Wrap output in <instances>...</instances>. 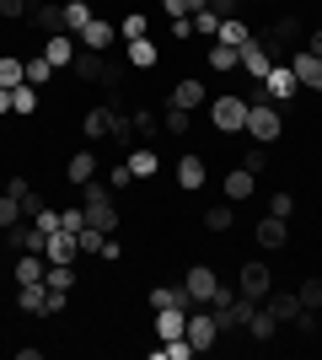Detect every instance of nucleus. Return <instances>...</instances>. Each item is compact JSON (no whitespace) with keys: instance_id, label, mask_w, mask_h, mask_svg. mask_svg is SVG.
Wrapping results in <instances>:
<instances>
[{"instance_id":"nucleus-34","label":"nucleus","mask_w":322,"mask_h":360,"mask_svg":"<svg viewBox=\"0 0 322 360\" xmlns=\"http://www.w3.org/2000/svg\"><path fill=\"white\" fill-rule=\"evenodd\" d=\"M92 22V0H65V32H81Z\"/></svg>"},{"instance_id":"nucleus-58","label":"nucleus","mask_w":322,"mask_h":360,"mask_svg":"<svg viewBox=\"0 0 322 360\" xmlns=\"http://www.w3.org/2000/svg\"><path fill=\"white\" fill-rule=\"evenodd\" d=\"M0 54H6V44H0Z\"/></svg>"},{"instance_id":"nucleus-44","label":"nucleus","mask_w":322,"mask_h":360,"mask_svg":"<svg viewBox=\"0 0 322 360\" xmlns=\"http://www.w3.org/2000/svg\"><path fill=\"white\" fill-rule=\"evenodd\" d=\"M129 183H135V172H129V162H113V167H107V188H113V194H123Z\"/></svg>"},{"instance_id":"nucleus-4","label":"nucleus","mask_w":322,"mask_h":360,"mask_svg":"<svg viewBox=\"0 0 322 360\" xmlns=\"http://www.w3.org/2000/svg\"><path fill=\"white\" fill-rule=\"evenodd\" d=\"M236 290H242L247 301H263L269 290H274V274H269V264L247 258V264H242V274H236Z\"/></svg>"},{"instance_id":"nucleus-5","label":"nucleus","mask_w":322,"mask_h":360,"mask_svg":"<svg viewBox=\"0 0 322 360\" xmlns=\"http://www.w3.org/2000/svg\"><path fill=\"white\" fill-rule=\"evenodd\" d=\"M183 339L194 345V355H204V349L220 339V323H215V312L204 307V312H188V328H183Z\"/></svg>"},{"instance_id":"nucleus-27","label":"nucleus","mask_w":322,"mask_h":360,"mask_svg":"<svg viewBox=\"0 0 322 360\" xmlns=\"http://www.w3.org/2000/svg\"><path fill=\"white\" fill-rule=\"evenodd\" d=\"M65 178L76 183V188H81V183H92V178H97V156H92V150H76V156H70V167H65Z\"/></svg>"},{"instance_id":"nucleus-20","label":"nucleus","mask_w":322,"mask_h":360,"mask_svg":"<svg viewBox=\"0 0 322 360\" xmlns=\"http://www.w3.org/2000/svg\"><path fill=\"white\" fill-rule=\"evenodd\" d=\"M167 108H188V113H194V108H204V81H194V75H188V81H177V86L167 91Z\"/></svg>"},{"instance_id":"nucleus-1","label":"nucleus","mask_w":322,"mask_h":360,"mask_svg":"<svg viewBox=\"0 0 322 360\" xmlns=\"http://www.w3.org/2000/svg\"><path fill=\"white\" fill-rule=\"evenodd\" d=\"M16 307H22L27 317H54V312H65V307H70V290H54V285H43V280H38V285H22Z\"/></svg>"},{"instance_id":"nucleus-14","label":"nucleus","mask_w":322,"mask_h":360,"mask_svg":"<svg viewBox=\"0 0 322 360\" xmlns=\"http://www.w3.org/2000/svg\"><path fill=\"white\" fill-rule=\"evenodd\" d=\"M263 307H269V317H274L279 328H290L295 317H301V296H295V290H279V296L269 290V296H263Z\"/></svg>"},{"instance_id":"nucleus-47","label":"nucleus","mask_w":322,"mask_h":360,"mask_svg":"<svg viewBox=\"0 0 322 360\" xmlns=\"http://www.w3.org/2000/svg\"><path fill=\"white\" fill-rule=\"evenodd\" d=\"M16 221H27V215H22V205H16L11 194H0V231H6V226H16Z\"/></svg>"},{"instance_id":"nucleus-42","label":"nucleus","mask_w":322,"mask_h":360,"mask_svg":"<svg viewBox=\"0 0 322 360\" xmlns=\"http://www.w3.org/2000/svg\"><path fill=\"white\" fill-rule=\"evenodd\" d=\"M236 65H242V54L231 44H210V70H236Z\"/></svg>"},{"instance_id":"nucleus-6","label":"nucleus","mask_w":322,"mask_h":360,"mask_svg":"<svg viewBox=\"0 0 322 360\" xmlns=\"http://www.w3.org/2000/svg\"><path fill=\"white\" fill-rule=\"evenodd\" d=\"M113 38H119V27H113L107 16H92V22L76 32V44H81V49H92V54H113Z\"/></svg>"},{"instance_id":"nucleus-51","label":"nucleus","mask_w":322,"mask_h":360,"mask_svg":"<svg viewBox=\"0 0 322 360\" xmlns=\"http://www.w3.org/2000/svg\"><path fill=\"white\" fill-rule=\"evenodd\" d=\"M145 32H151L145 11H129V16H123V38H145Z\"/></svg>"},{"instance_id":"nucleus-12","label":"nucleus","mask_w":322,"mask_h":360,"mask_svg":"<svg viewBox=\"0 0 322 360\" xmlns=\"http://www.w3.org/2000/svg\"><path fill=\"white\" fill-rule=\"evenodd\" d=\"M274 49H269V44H258V38H253V44H247L242 49V70H247V81H263V75H269V70H274Z\"/></svg>"},{"instance_id":"nucleus-32","label":"nucleus","mask_w":322,"mask_h":360,"mask_svg":"<svg viewBox=\"0 0 322 360\" xmlns=\"http://www.w3.org/2000/svg\"><path fill=\"white\" fill-rule=\"evenodd\" d=\"M54 81V65L43 60V49H32L27 54V86H48Z\"/></svg>"},{"instance_id":"nucleus-11","label":"nucleus","mask_w":322,"mask_h":360,"mask_svg":"<svg viewBox=\"0 0 322 360\" xmlns=\"http://www.w3.org/2000/svg\"><path fill=\"white\" fill-rule=\"evenodd\" d=\"M253 237H258L263 253H274V248H285V242H290V221H285V215H263V221L253 226Z\"/></svg>"},{"instance_id":"nucleus-52","label":"nucleus","mask_w":322,"mask_h":360,"mask_svg":"<svg viewBox=\"0 0 322 360\" xmlns=\"http://www.w3.org/2000/svg\"><path fill=\"white\" fill-rule=\"evenodd\" d=\"M32 226H38L43 237H54V231H60V210H48V205H43V210L32 215Z\"/></svg>"},{"instance_id":"nucleus-37","label":"nucleus","mask_w":322,"mask_h":360,"mask_svg":"<svg viewBox=\"0 0 322 360\" xmlns=\"http://www.w3.org/2000/svg\"><path fill=\"white\" fill-rule=\"evenodd\" d=\"M231 221H236L231 199H226V205H210V210H204V231H231Z\"/></svg>"},{"instance_id":"nucleus-2","label":"nucleus","mask_w":322,"mask_h":360,"mask_svg":"<svg viewBox=\"0 0 322 360\" xmlns=\"http://www.w3.org/2000/svg\"><path fill=\"white\" fill-rule=\"evenodd\" d=\"M210 129H220V135H242V129H247V97L220 91V97L210 103Z\"/></svg>"},{"instance_id":"nucleus-48","label":"nucleus","mask_w":322,"mask_h":360,"mask_svg":"<svg viewBox=\"0 0 322 360\" xmlns=\"http://www.w3.org/2000/svg\"><path fill=\"white\" fill-rule=\"evenodd\" d=\"M242 167H247V172H263V167H269V146H258V140H253V146H247V156H242Z\"/></svg>"},{"instance_id":"nucleus-17","label":"nucleus","mask_w":322,"mask_h":360,"mask_svg":"<svg viewBox=\"0 0 322 360\" xmlns=\"http://www.w3.org/2000/svg\"><path fill=\"white\" fill-rule=\"evenodd\" d=\"M188 307H156V339H183Z\"/></svg>"},{"instance_id":"nucleus-19","label":"nucleus","mask_w":322,"mask_h":360,"mask_svg":"<svg viewBox=\"0 0 322 360\" xmlns=\"http://www.w3.org/2000/svg\"><path fill=\"white\" fill-rule=\"evenodd\" d=\"M76 253H81V248H76V231H65V226L43 242V258H48V264H76Z\"/></svg>"},{"instance_id":"nucleus-10","label":"nucleus","mask_w":322,"mask_h":360,"mask_svg":"<svg viewBox=\"0 0 322 360\" xmlns=\"http://www.w3.org/2000/svg\"><path fill=\"white\" fill-rule=\"evenodd\" d=\"M215 285H220V274H215L210 264H194V269L183 274V290H188V301H199V307L215 296Z\"/></svg>"},{"instance_id":"nucleus-8","label":"nucleus","mask_w":322,"mask_h":360,"mask_svg":"<svg viewBox=\"0 0 322 360\" xmlns=\"http://www.w3.org/2000/svg\"><path fill=\"white\" fill-rule=\"evenodd\" d=\"M0 237H6V248H11V253H43V231H38V226L32 221H16V226H6V231H0Z\"/></svg>"},{"instance_id":"nucleus-33","label":"nucleus","mask_w":322,"mask_h":360,"mask_svg":"<svg viewBox=\"0 0 322 360\" xmlns=\"http://www.w3.org/2000/svg\"><path fill=\"white\" fill-rule=\"evenodd\" d=\"M11 113L32 119V113H38V86H27V81H22V86H11Z\"/></svg>"},{"instance_id":"nucleus-46","label":"nucleus","mask_w":322,"mask_h":360,"mask_svg":"<svg viewBox=\"0 0 322 360\" xmlns=\"http://www.w3.org/2000/svg\"><path fill=\"white\" fill-rule=\"evenodd\" d=\"M199 6H210V0H161V11H167L172 22H177V16H194Z\"/></svg>"},{"instance_id":"nucleus-13","label":"nucleus","mask_w":322,"mask_h":360,"mask_svg":"<svg viewBox=\"0 0 322 360\" xmlns=\"http://www.w3.org/2000/svg\"><path fill=\"white\" fill-rule=\"evenodd\" d=\"M43 60L54 65V70H70V65H76V32H54V38H43Z\"/></svg>"},{"instance_id":"nucleus-31","label":"nucleus","mask_w":322,"mask_h":360,"mask_svg":"<svg viewBox=\"0 0 322 360\" xmlns=\"http://www.w3.org/2000/svg\"><path fill=\"white\" fill-rule=\"evenodd\" d=\"M247 333H253L258 345H269V339H274V333H279V323H274V317H269V307H263V301H258V312L247 317Z\"/></svg>"},{"instance_id":"nucleus-24","label":"nucleus","mask_w":322,"mask_h":360,"mask_svg":"<svg viewBox=\"0 0 322 360\" xmlns=\"http://www.w3.org/2000/svg\"><path fill=\"white\" fill-rule=\"evenodd\" d=\"M6 194H11L16 205H22V215H27V221H32L38 210H43V194H38V188H32L27 178H11V183H6Z\"/></svg>"},{"instance_id":"nucleus-45","label":"nucleus","mask_w":322,"mask_h":360,"mask_svg":"<svg viewBox=\"0 0 322 360\" xmlns=\"http://www.w3.org/2000/svg\"><path fill=\"white\" fill-rule=\"evenodd\" d=\"M156 355H161V360H188V355H194V345H188V339H161Z\"/></svg>"},{"instance_id":"nucleus-38","label":"nucleus","mask_w":322,"mask_h":360,"mask_svg":"<svg viewBox=\"0 0 322 360\" xmlns=\"http://www.w3.org/2000/svg\"><path fill=\"white\" fill-rule=\"evenodd\" d=\"M151 307H194V301H188L183 285H156L151 290Z\"/></svg>"},{"instance_id":"nucleus-55","label":"nucleus","mask_w":322,"mask_h":360,"mask_svg":"<svg viewBox=\"0 0 322 360\" xmlns=\"http://www.w3.org/2000/svg\"><path fill=\"white\" fill-rule=\"evenodd\" d=\"M0 16H11V22H16V16H27V0H0Z\"/></svg>"},{"instance_id":"nucleus-30","label":"nucleus","mask_w":322,"mask_h":360,"mask_svg":"<svg viewBox=\"0 0 322 360\" xmlns=\"http://www.w3.org/2000/svg\"><path fill=\"white\" fill-rule=\"evenodd\" d=\"M188 22H194V38L215 44V32H220V11H215V6H199V11L188 16Z\"/></svg>"},{"instance_id":"nucleus-35","label":"nucleus","mask_w":322,"mask_h":360,"mask_svg":"<svg viewBox=\"0 0 322 360\" xmlns=\"http://www.w3.org/2000/svg\"><path fill=\"white\" fill-rule=\"evenodd\" d=\"M27 81V60H16V54H0V86H22Z\"/></svg>"},{"instance_id":"nucleus-41","label":"nucleus","mask_w":322,"mask_h":360,"mask_svg":"<svg viewBox=\"0 0 322 360\" xmlns=\"http://www.w3.org/2000/svg\"><path fill=\"white\" fill-rule=\"evenodd\" d=\"M295 32H301V27H295V16H279L274 27H269V49H285V44H295Z\"/></svg>"},{"instance_id":"nucleus-36","label":"nucleus","mask_w":322,"mask_h":360,"mask_svg":"<svg viewBox=\"0 0 322 360\" xmlns=\"http://www.w3.org/2000/svg\"><path fill=\"white\" fill-rule=\"evenodd\" d=\"M129 129H135V135H140V146H145V140H151L156 129H161V119H156L151 108H135V113H129Z\"/></svg>"},{"instance_id":"nucleus-54","label":"nucleus","mask_w":322,"mask_h":360,"mask_svg":"<svg viewBox=\"0 0 322 360\" xmlns=\"http://www.w3.org/2000/svg\"><path fill=\"white\" fill-rule=\"evenodd\" d=\"M215 11H220V22H226V16H242V0H210Z\"/></svg>"},{"instance_id":"nucleus-15","label":"nucleus","mask_w":322,"mask_h":360,"mask_svg":"<svg viewBox=\"0 0 322 360\" xmlns=\"http://www.w3.org/2000/svg\"><path fill=\"white\" fill-rule=\"evenodd\" d=\"M290 70H295V81H301V86L322 91V60H317V54H307V49H290Z\"/></svg>"},{"instance_id":"nucleus-56","label":"nucleus","mask_w":322,"mask_h":360,"mask_svg":"<svg viewBox=\"0 0 322 360\" xmlns=\"http://www.w3.org/2000/svg\"><path fill=\"white\" fill-rule=\"evenodd\" d=\"M301 49H307V54H317V60H322V27L311 32V38H307V44H301Z\"/></svg>"},{"instance_id":"nucleus-28","label":"nucleus","mask_w":322,"mask_h":360,"mask_svg":"<svg viewBox=\"0 0 322 360\" xmlns=\"http://www.w3.org/2000/svg\"><path fill=\"white\" fill-rule=\"evenodd\" d=\"M86 221H92L97 231H107V237H113V231H119V205H113V199H102V205H86Z\"/></svg>"},{"instance_id":"nucleus-16","label":"nucleus","mask_w":322,"mask_h":360,"mask_svg":"<svg viewBox=\"0 0 322 360\" xmlns=\"http://www.w3.org/2000/svg\"><path fill=\"white\" fill-rule=\"evenodd\" d=\"M32 27L43 32V38L65 32V0H43V6H32Z\"/></svg>"},{"instance_id":"nucleus-18","label":"nucleus","mask_w":322,"mask_h":360,"mask_svg":"<svg viewBox=\"0 0 322 360\" xmlns=\"http://www.w3.org/2000/svg\"><path fill=\"white\" fill-rule=\"evenodd\" d=\"M123 60L135 65V70H156V60H161V49H156V38L145 32V38H129V49H123Z\"/></svg>"},{"instance_id":"nucleus-25","label":"nucleus","mask_w":322,"mask_h":360,"mask_svg":"<svg viewBox=\"0 0 322 360\" xmlns=\"http://www.w3.org/2000/svg\"><path fill=\"white\" fill-rule=\"evenodd\" d=\"M123 162H129V172H135V183H140V178H156V172H161V156H156L151 146H135V150H129V156H123Z\"/></svg>"},{"instance_id":"nucleus-49","label":"nucleus","mask_w":322,"mask_h":360,"mask_svg":"<svg viewBox=\"0 0 322 360\" xmlns=\"http://www.w3.org/2000/svg\"><path fill=\"white\" fill-rule=\"evenodd\" d=\"M269 215H285V221L295 215V194H290V188H279V194L269 199Z\"/></svg>"},{"instance_id":"nucleus-50","label":"nucleus","mask_w":322,"mask_h":360,"mask_svg":"<svg viewBox=\"0 0 322 360\" xmlns=\"http://www.w3.org/2000/svg\"><path fill=\"white\" fill-rule=\"evenodd\" d=\"M301 296V307H311V312H322V280H307V285L295 290Z\"/></svg>"},{"instance_id":"nucleus-9","label":"nucleus","mask_w":322,"mask_h":360,"mask_svg":"<svg viewBox=\"0 0 322 360\" xmlns=\"http://www.w3.org/2000/svg\"><path fill=\"white\" fill-rule=\"evenodd\" d=\"M113 124H119V108H113V103L86 108V119H81V135H86V140H113Z\"/></svg>"},{"instance_id":"nucleus-21","label":"nucleus","mask_w":322,"mask_h":360,"mask_svg":"<svg viewBox=\"0 0 322 360\" xmlns=\"http://www.w3.org/2000/svg\"><path fill=\"white\" fill-rule=\"evenodd\" d=\"M70 70H76V81H107V70H113V65H107V54H92V49H81Z\"/></svg>"},{"instance_id":"nucleus-53","label":"nucleus","mask_w":322,"mask_h":360,"mask_svg":"<svg viewBox=\"0 0 322 360\" xmlns=\"http://www.w3.org/2000/svg\"><path fill=\"white\" fill-rule=\"evenodd\" d=\"M97 258H107V264H119V258H123V242H119V237H107V242H102V253H97Z\"/></svg>"},{"instance_id":"nucleus-22","label":"nucleus","mask_w":322,"mask_h":360,"mask_svg":"<svg viewBox=\"0 0 322 360\" xmlns=\"http://www.w3.org/2000/svg\"><path fill=\"white\" fill-rule=\"evenodd\" d=\"M253 188H258V172H247V167H231V172H226V199H231V205L253 199Z\"/></svg>"},{"instance_id":"nucleus-29","label":"nucleus","mask_w":322,"mask_h":360,"mask_svg":"<svg viewBox=\"0 0 322 360\" xmlns=\"http://www.w3.org/2000/svg\"><path fill=\"white\" fill-rule=\"evenodd\" d=\"M177 188H188V194L204 188V156H183L177 162Z\"/></svg>"},{"instance_id":"nucleus-26","label":"nucleus","mask_w":322,"mask_h":360,"mask_svg":"<svg viewBox=\"0 0 322 360\" xmlns=\"http://www.w3.org/2000/svg\"><path fill=\"white\" fill-rule=\"evenodd\" d=\"M215 44H231L236 54H242V49L253 44V32H247V22H242V16H226V22H220V32H215Z\"/></svg>"},{"instance_id":"nucleus-57","label":"nucleus","mask_w":322,"mask_h":360,"mask_svg":"<svg viewBox=\"0 0 322 360\" xmlns=\"http://www.w3.org/2000/svg\"><path fill=\"white\" fill-rule=\"evenodd\" d=\"M11 113V86H0V119Z\"/></svg>"},{"instance_id":"nucleus-3","label":"nucleus","mask_w":322,"mask_h":360,"mask_svg":"<svg viewBox=\"0 0 322 360\" xmlns=\"http://www.w3.org/2000/svg\"><path fill=\"white\" fill-rule=\"evenodd\" d=\"M247 140H258V146H274L279 135H285V113H279L274 103H258V108H247Z\"/></svg>"},{"instance_id":"nucleus-40","label":"nucleus","mask_w":322,"mask_h":360,"mask_svg":"<svg viewBox=\"0 0 322 360\" xmlns=\"http://www.w3.org/2000/svg\"><path fill=\"white\" fill-rule=\"evenodd\" d=\"M113 237H119V231H113ZM102 242H107V231H97L92 221L76 231V248H81V253H102Z\"/></svg>"},{"instance_id":"nucleus-7","label":"nucleus","mask_w":322,"mask_h":360,"mask_svg":"<svg viewBox=\"0 0 322 360\" xmlns=\"http://www.w3.org/2000/svg\"><path fill=\"white\" fill-rule=\"evenodd\" d=\"M263 91H269V103H290V97H295V91H301V81H295V70H290V60H285V65H274V70H269V75H263Z\"/></svg>"},{"instance_id":"nucleus-23","label":"nucleus","mask_w":322,"mask_h":360,"mask_svg":"<svg viewBox=\"0 0 322 360\" xmlns=\"http://www.w3.org/2000/svg\"><path fill=\"white\" fill-rule=\"evenodd\" d=\"M11 274H16V290H22V285H38V280L48 274V264H43V253H22L11 264Z\"/></svg>"},{"instance_id":"nucleus-43","label":"nucleus","mask_w":322,"mask_h":360,"mask_svg":"<svg viewBox=\"0 0 322 360\" xmlns=\"http://www.w3.org/2000/svg\"><path fill=\"white\" fill-rule=\"evenodd\" d=\"M167 135H188V129H194V113H188V108H167Z\"/></svg>"},{"instance_id":"nucleus-39","label":"nucleus","mask_w":322,"mask_h":360,"mask_svg":"<svg viewBox=\"0 0 322 360\" xmlns=\"http://www.w3.org/2000/svg\"><path fill=\"white\" fill-rule=\"evenodd\" d=\"M43 285H54V290H76V264H48Z\"/></svg>"}]
</instances>
